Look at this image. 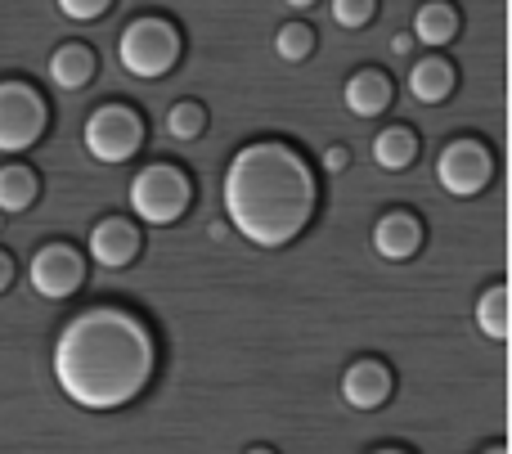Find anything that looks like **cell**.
<instances>
[{"instance_id":"cell-30","label":"cell","mask_w":512,"mask_h":454,"mask_svg":"<svg viewBox=\"0 0 512 454\" xmlns=\"http://www.w3.org/2000/svg\"><path fill=\"white\" fill-rule=\"evenodd\" d=\"M0 230H5V212H0Z\"/></svg>"},{"instance_id":"cell-15","label":"cell","mask_w":512,"mask_h":454,"mask_svg":"<svg viewBox=\"0 0 512 454\" xmlns=\"http://www.w3.org/2000/svg\"><path fill=\"white\" fill-rule=\"evenodd\" d=\"M36 198H41V171L32 162H5L0 167V212L23 216L36 207Z\"/></svg>"},{"instance_id":"cell-26","label":"cell","mask_w":512,"mask_h":454,"mask_svg":"<svg viewBox=\"0 0 512 454\" xmlns=\"http://www.w3.org/2000/svg\"><path fill=\"white\" fill-rule=\"evenodd\" d=\"M283 5H288V9H310L315 0H283Z\"/></svg>"},{"instance_id":"cell-25","label":"cell","mask_w":512,"mask_h":454,"mask_svg":"<svg viewBox=\"0 0 512 454\" xmlns=\"http://www.w3.org/2000/svg\"><path fill=\"white\" fill-rule=\"evenodd\" d=\"M391 50H396V54H409V50H414V36H409V32L391 36Z\"/></svg>"},{"instance_id":"cell-2","label":"cell","mask_w":512,"mask_h":454,"mask_svg":"<svg viewBox=\"0 0 512 454\" xmlns=\"http://www.w3.org/2000/svg\"><path fill=\"white\" fill-rule=\"evenodd\" d=\"M225 216L256 248H283L315 216V171L292 144H243L225 167Z\"/></svg>"},{"instance_id":"cell-10","label":"cell","mask_w":512,"mask_h":454,"mask_svg":"<svg viewBox=\"0 0 512 454\" xmlns=\"http://www.w3.org/2000/svg\"><path fill=\"white\" fill-rule=\"evenodd\" d=\"M391 396V369L382 360H355L342 374V401L351 410H378Z\"/></svg>"},{"instance_id":"cell-19","label":"cell","mask_w":512,"mask_h":454,"mask_svg":"<svg viewBox=\"0 0 512 454\" xmlns=\"http://www.w3.org/2000/svg\"><path fill=\"white\" fill-rule=\"evenodd\" d=\"M207 131V108L198 104V99H180V104L167 108V135L180 144L198 140V135Z\"/></svg>"},{"instance_id":"cell-17","label":"cell","mask_w":512,"mask_h":454,"mask_svg":"<svg viewBox=\"0 0 512 454\" xmlns=\"http://www.w3.org/2000/svg\"><path fill=\"white\" fill-rule=\"evenodd\" d=\"M454 32H459V9H454L450 0H427V5H418V14H414V41L441 50V45L454 41Z\"/></svg>"},{"instance_id":"cell-5","label":"cell","mask_w":512,"mask_h":454,"mask_svg":"<svg viewBox=\"0 0 512 454\" xmlns=\"http://www.w3.org/2000/svg\"><path fill=\"white\" fill-rule=\"evenodd\" d=\"M45 131H50V99L32 81H0V153L18 158V153L36 149L45 140Z\"/></svg>"},{"instance_id":"cell-6","label":"cell","mask_w":512,"mask_h":454,"mask_svg":"<svg viewBox=\"0 0 512 454\" xmlns=\"http://www.w3.org/2000/svg\"><path fill=\"white\" fill-rule=\"evenodd\" d=\"M81 144H86L90 158L108 162V167L131 162L144 149V117L122 99H108V104L90 108L86 126H81Z\"/></svg>"},{"instance_id":"cell-20","label":"cell","mask_w":512,"mask_h":454,"mask_svg":"<svg viewBox=\"0 0 512 454\" xmlns=\"http://www.w3.org/2000/svg\"><path fill=\"white\" fill-rule=\"evenodd\" d=\"M274 50H279V59H288V63L310 59V50H315V27L301 23V18L283 23L279 32H274Z\"/></svg>"},{"instance_id":"cell-3","label":"cell","mask_w":512,"mask_h":454,"mask_svg":"<svg viewBox=\"0 0 512 454\" xmlns=\"http://www.w3.org/2000/svg\"><path fill=\"white\" fill-rule=\"evenodd\" d=\"M180 50H185V36L171 18L162 14H140L122 27L117 36V63H122L126 77L135 81H158L167 77L180 63Z\"/></svg>"},{"instance_id":"cell-21","label":"cell","mask_w":512,"mask_h":454,"mask_svg":"<svg viewBox=\"0 0 512 454\" xmlns=\"http://www.w3.org/2000/svg\"><path fill=\"white\" fill-rule=\"evenodd\" d=\"M378 18V0H333V23L346 32H360Z\"/></svg>"},{"instance_id":"cell-9","label":"cell","mask_w":512,"mask_h":454,"mask_svg":"<svg viewBox=\"0 0 512 454\" xmlns=\"http://www.w3.org/2000/svg\"><path fill=\"white\" fill-rule=\"evenodd\" d=\"M86 252H90V261H95V266L126 270L144 252V230L131 221V216H104V221L90 225Z\"/></svg>"},{"instance_id":"cell-22","label":"cell","mask_w":512,"mask_h":454,"mask_svg":"<svg viewBox=\"0 0 512 454\" xmlns=\"http://www.w3.org/2000/svg\"><path fill=\"white\" fill-rule=\"evenodd\" d=\"M59 5L63 18H72V23H95V18H104L108 9H113V0H54Z\"/></svg>"},{"instance_id":"cell-7","label":"cell","mask_w":512,"mask_h":454,"mask_svg":"<svg viewBox=\"0 0 512 454\" xmlns=\"http://www.w3.org/2000/svg\"><path fill=\"white\" fill-rule=\"evenodd\" d=\"M86 257L72 243H41L32 252V266H27V284L36 297L45 302H72V297L86 288Z\"/></svg>"},{"instance_id":"cell-13","label":"cell","mask_w":512,"mask_h":454,"mask_svg":"<svg viewBox=\"0 0 512 454\" xmlns=\"http://www.w3.org/2000/svg\"><path fill=\"white\" fill-rule=\"evenodd\" d=\"M391 77L382 68H360V72H351V81H346V90H342V99H346V108H351L355 117H378V113H387L391 108Z\"/></svg>"},{"instance_id":"cell-8","label":"cell","mask_w":512,"mask_h":454,"mask_svg":"<svg viewBox=\"0 0 512 454\" xmlns=\"http://www.w3.org/2000/svg\"><path fill=\"white\" fill-rule=\"evenodd\" d=\"M495 176V158L481 140H454L441 149V162H436V180L445 185V194L454 198H477L481 189Z\"/></svg>"},{"instance_id":"cell-24","label":"cell","mask_w":512,"mask_h":454,"mask_svg":"<svg viewBox=\"0 0 512 454\" xmlns=\"http://www.w3.org/2000/svg\"><path fill=\"white\" fill-rule=\"evenodd\" d=\"M346 162H351V153H346V149H342V144H333V149H328V153H324V167H328V171H342V167H346Z\"/></svg>"},{"instance_id":"cell-23","label":"cell","mask_w":512,"mask_h":454,"mask_svg":"<svg viewBox=\"0 0 512 454\" xmlns=\"http://www.w3.org/2000/svg\"><path fill=\"white\" fill-rule=\"evenodd\" d=\"M14 279H18V261L0 248V293H9V288H14Z\"/></svg>"},{"instance_id":"cell-29","label":"cell","mask_w":512,"mask_h":454,"mask_svg":"<svg viewBox=\"0 0 512 454\" xmlns=\"http://www.w3.org/2000/svg\"><path fill=\"white\" fill-rule=\"evenodd\" d=\"M373 454H405V450H373Z\"/></svg>"},{"instance_id":"cell-28","label":"cell","mask_w":512,"mask_h":454,"mask_svg":"<svg viewBox=\"0 0 512 454\" xmlns=\"http://www.w3.org/2000/svg\"><path fill=\"white\" fill-rule=\"evenodd\" d=\"M486 454H508V450H504V446H490V450H486Z\"/></svg>"},{"instance_id":"cell-14","label":"cell","mask_w":512,"mask_h":454,"mask_svg":"<svg viewBox=\"0 0 512 454\" xmlns=\"http://www.w3.org/2000/svg\"><path fill=\"white\" fill-rule=\"evenodd\" d=\"M454 81H459L454 63L445 59V54H427V59H418L414 68H409V95H414L418 104H445V99L454 95Z\"/></svg>"},{"instance_id":"cell-18","label":"cell","mask_w":512,"mask_h":454,"mask_svg":"<svg viewBox=\"0 0 512 454\" xmlns=\"http://www.w3.org/2000/svg\"><path fill=\"white\" fill-rule=\"evenodd\" d=\"M477 324L486 338L504 342L508 338V284H490L477 302Z\"/></svg>"},{"instance_id":"cell-16","label":"cell","mask_w":512,"mask_h":454,"mask_svg":"<svg viewBox=\"0 0 512 454\" xmlns=\"http://www.w3.org/2000/svg\"><path fill=\"white\" fill-rule=\"evenodd\" d=\"M373 162H378L382 171H409L418 162V135L414 126H382L378 135H373Z\"/></svg>"},{"instance_id":"cell-4","label":"cell","mask_w":512,"mask_h":454,"mask_svg":"<svg viewBox=\"0 0 512 454\" xmlns=\"http://www.w3.org/2000/svg\"><path fill=\"white\" fill-rule=\"evenodd\" d=\"M126 198H131V212L144 225H176L194 203V180L176 162H149L131 176Z\"/></svg>"},{"instance_id":"cell-27","label":"cell","mask_w":512,"mask_h":454,"mask_svg":"<svg viewBox=\"0 0 512 454\" xmlns=\"http://www.w3.org/2000/svg\"><path fill=\"white\" fill-rule=\"evenodd\" d=\"M248 454H274V450H265V446H252Z\"/></svg>"},{"instance_id":"cell-1","label":"cell","mask_w":512,"mask_h":454,"mask_svg":"<svg viewBox=\"0 0 512 454\" xmlns=\"http://www.w3.org/2000/svg\"><path fill=\"white\" fill-rule=\"evenodd\" d=\"M158 369L149 324L126 306H90L72 315L54 342V383L77 410L108 414L131 405Z\"/></svg>"},{"instance_id":"cell-12","label":"cell","mask_w":512,"mask_h":454,"mask_svg":"<svg viewBox=\"0 0 512 454\" xmlns=\"http://www.w3.org/2000/svg\"><path fill=\"white\" fill-rule=\"evenodd\" d=\"M45 72H50V81L59 90H86L90 81H95V72H99V59H95V50H90L86 41H63V45H54Z\"/></svg>"},{"instance_id":"cell-11","label":"cell","mask_w":512,"mask_h":454,"mask_svg":"<svg viewBox=\"0 0 512 454\" xmlns=\"http://www.w3.org/2000/svg\"><path fill=\"white\" fill-rule=\"evenodd\" d=\"M423 248V221L414 212H387L378 225H373V252L387 261H409Z\"/></svg>"}]
</instances>
